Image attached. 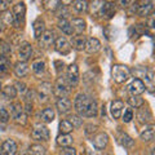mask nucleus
Listing matches in <instances>:
<instances>
[{
  "instance_id": "6",
  "label": "nucleus",
  "mask_w": 155,
  "mask_h": 155,
  "mask_svg": "<svg viewBox=\"0 0 155 155\" xmlns=\"http://www.w3.org/2000/svg\"><path fill=\"white\" fill-rule=\"evenodd\" d=\"M25 14H26V7L23 3H18L14 5L13 8V17H14V23L16 26H19L21 22H23L25 19Z\"/></svg>"
},
{
  "instance_id": "32",
  "label": "nucleus",
  "mask_w": 155,
  "mask_h": 155,
  "mask_svg": "<svg viewBox=\"0 0 155 155\" xmlns=\"http://www.w3.org/2000/svg\"><path fill=\"white\" fill-rule=\"evenodd\" d=\"M119 142L122 143L124 147H132V146H133V140L130 138L128 134H125V133H122V134H120Z\"/></svg>"
},
{
  "instance_id": "49",
  "label": "nucleus",
  "mask_w": 155,
  "mask_h": 155,
  "mask_svg": "<svg viewBox=\"0 0 155 155\" xmlns=\"http://www.w3.org/2000/svg\"><path fill=\"white\" fill-rule=\"evenodd\" d=\"M25 111H26V114H31V113H32V105H31L30 102H27V104H26V109H25Z\"/></svg>"
},
{
  "instance_id": "8",
  "label": "nucleus",
  "mask_w": 155,
  "mask_h": 155,
  "mask_svg": "<svg viewBox=\"0 0 155 155\" xmlns=\"http://www.w3.org/2000/svg\"><path fill=\"white\" fill-rule=\"evenodd\" d=\"M54 41H56V38L52 31H44V34L39 38V45L43 49H48Z\"/></svg>"
},
{
  "instance_id": "7",
  "label": "nucleus",
  "mask_w": 155,
  "mask_h": 155,
  "mask_svg": "<svg viewBox=\"0 0 155 155\" xmlns=\"http://www.w3.org/2000/svg\"><path fill=\"white\" fill-rule=\"evenodd\" d=\"M69 92H70L69 85L66 84V80L60 78L54 85V96L58 97V98H65V97L69 94Z\"/></svg>"
},
{
  "instance_id": "50",
  "label": "nucleus",
  "mask_w": 155,
  "mask_h": 155,
  "mask_svg": "<svg viewBox=\"0 0 155 155\" xmlns=\"http://www.w3.org/2000/svg\"><path fill=\"white\" fill-rule=\"evenodd\" d=\"M151 155H155V149H153V151H151Z\"/></svg>"
},
{
  "instance_id": "21",
  "label": "nucleus",
  "mask_w": 155,
  "mask_h": 155,
  "mask_svg": "<svg viewBox=\"0 0 155 155\" xmlns=\"http://www.w3.org/2000/svg\"><path fill=\"white\" fill-rule=\"evenodd\" d=\"M123 107H124V104L122 101H114V102L111 104V109H110L111 115H113L115 119H119L120 116H122Z\"/></svg>"
},
{
  "instance_id": "9",
  "label": "nucleus",
  "mask_w": 155,
  "mask_h": 155,
  "mask_svg": "<svg viewBox=\"0 0 155 155\" xmlns=\"http://www.w3.org/2000/svg\"><path fill=\"white\" fill-rule=\"evenodd\" d=\"M67 81H69V85H76L78 81H79V67L75 64L70 65L67 67Z\"/></svg>"
},
{
  "instance_id": "38",
  "label": "nucleus",
  "mask_w": 155,
  "mask_h": 155,
  "mask_svg": "<svg viewBox=\"0 0 155 155\" xmlns=\"http://www.w3.org/2000/svg\"><path fill=\"white\" fill-rule=\"evenodd\" d=\"M30 153L32 155H45V149L40 145H32L30 147Z\"/></svg>"
},
{
  "instance_id": "24",
  "label": "nucleus",
  "mask_w": 155,
  "mask_h": 155,
  "mask_svg": "<svg viewBox=\"0 0 155 155\" xmlns=\"http://www.w3.org/2000/svg\"><path fill=\"white\" fill-rule=\"evenodd\" d=\"M44 21H43V19H36L35 22H34V35H35V38H40L43 34H44Z\"/></svg>"
},
{
  "instance_id": "14",
  "label": "nucleus",
  "mask_w": 155,
  "mask_h": 155,
  "mask_svg": "<svg viewBox=\"0 0 155 155\" xmlns=\"http://www.w3.org/2000/svg\"><path fill=\"white\" fill-rule=\"evenodd\" d=\"M140 136H141V138L146 142L155 141V124H149L146 128L142 129V132Z\"/></svg>"
},
{
  "instance_id": "5",
  "label": "nucleus",
  "mask_w": 155,
  "mask_h": 155,
  "mask_svg": "<svg viewBox=\"0 0 155 155\" xmlns=\"http://www.w3.org/2000/svg\"><path fill=\"white\" fill-rule=\"evenodd\" d=\"M31 137L35 141H47L49 138V129L43 124H35L31 132Z\"/></svg>"
},
{
  "instance_id": "3",
  "label": "nucleus",
  "mask_w": 155,
  "mask_h": 155,
  "mask_svg": "<svg viewBox=\"0 0 155 155\" xmlns=\"http://www.w3.org/2000/svg\"><path fill=\"white\" fill-rule=\"evenodd\" d=\"M111 76H113V79L116 83L122 84V83H125L130 78V71L124 65H114L113 69H111Z\"/></svg>"
},
{
  "instance_id": "18",
  "label": "nucleus",
  "mask_w": 155,
  "mask_h": 155,
  "mask_svg": "<svg viewBox=\"0 0 155 155\" xmlns=\"http://www.w3.org/2000/svg\"><path fill=\"white\" fill-rule=\"evenodd\" d=\"M32 54V47L28 44V43H25V44H22L21 48H19L18 51V56H19V60L22 62H26L28 58L31 57Z\"/></svg>"
},
{
  "instance_id": "1",
  "label": "nucleus",
  "mask_w": 155,
  "mask_h": 155,
  "mask_svg": "<svg viewBox=\"0 0 155 155\" xmlns=\"http://www.w3.org/2000/svg\"><path fill=\"white\" fill-rule=\"evenodd\" d=\"M75 110L79 113L80 115H84V116H88V118H92V116H96L97 115V102L92 98V97L87 96V94H78L76 98H75Z\"/></svg>"
},
{
  "instance_id": "41",
  "label": "nucleus",
  "mask_w": 155,
  "mask_h": 155,
  "mask_svg": "<svg viewBox=\"0 0 155 155\" xmlns=\"http://www.w3.org/2000/svg\"><path fill=\"white\" fill-rule=\"evenodd\" d=\"M8 120H9V113L4 107H0V122L7 123Z\"/></svg>"
},
{
  "instance_id": "48",
  "label": "nucleus",
  "mask_w": 155,
  "mask_h": 155,
  "mask_svg": "<svg viewBox=\"0 0 155 155\" xmlns=\"http://www.w3.org/2000/svg\"><path fill=\"white\" fill-rule=\"evenodd\" d=\"M11 5V2H0V11H5Z\"/></svg>"
},
{
  "instance_id": "47",
  "label": "nucleus",
  "mask_w": 155,
  "mask_h": 155,
  "mask_svg": "<svg viewBox=\"0 0 155 155\" xmlns=\"http://www.w3.org/2000/svg\"><path fill=\"white\" fill-rule=\"evenodd\" d=\"M17 87L18 88H16L19 93H25L26 92V84L25 83H21V81H19V83H17Z\"/></svg>"
},
{
  "instance_id": "44",
  "label": "nucleus",
  "mask_w": 155,
  "mask_h": 155,
  "mask_svg": "<svg viewBox=\"0 0 155 155\" xmlns=\"http://www.w3.org/2000/svg\"><path fill=\"white\" fill-rule=\"evenodd\" d=\"M132 119H133V113H132V110H130V109H128L124 113V115H123V120L125 123H129Z\"/></svg>"
},
{
  "instance_id": "29",
  "label": "nucleus",
  "mask_w": 155,
  "mask_h": 155,
  "mask_svg": "<svg viewBox=\"0 0 155 155\" xmlns=\"http://www.w3.org/2000/svg\"><path fill=\"white\" fill-rule=\"evenodd\" d=\"M104 4L105 2H92L91 5H88L91 8V13L92 14H101L104 9Z\"/></svg>"
},
{
  "instance_id": "37",
  "label": "nucleus",
  "mask_w": 155,
  "mask_h": 155,
  "mask_svg": "<svg viewBox=\"0 0 155 155\" xmlns=\"http://www.w3.org/2000/svg\"><path fill=\"white\" fill-rule=\"evenodd\" d=\"M9 70V61L8 58L2 54L0 56V72H7Z\"/></svg>"
},
{
  "instance_id": "45",
  "label": "nucleus",
  "mask_w": 155,
  "mask_h": 155,
  "mask_svg": "<svg viewBox=\"0 0 155 155\" xmlns=\"http://www.w3.org/2000/svg\"><path fill=\"white\" fill-rule=\"evenodd\" d=\"M61 155H76V150L74 147H65L64 150H61Z\"/></svg>"
},
{
  "instance_id": "2",
  "label": "nucleus",
  "mask_w": 155,
  "mask_h": 155,
  "mask_svg": "<svg viewBox=\"0 0 155 155\" xmlns=\"http://www.w3.org/2000/svg\"><path fill=\"white\" fill-rule=\"evenodd\" d=\"M133 75L136 78H141L142 83L145 84V88L149 91H155V72L146 69V67H134L133 69Z\"/></svg>"
},
{
  "instance_id": "42",
  "label": "nucleus",
  "mask_w": 155,
  "mask_h": 155,
  "mask_svg": "<svg viewBox=\"0 0 155 155\" xmlns=\"http://www.w3.org/2000/svg\"><path fill=\"white\" fill-rule=\"evenodd\" d=\"M44 4H45L47 9H52V11H56V9H58L61 7L60 2H44Z\"/></svg>"
},
{
  "instance_id": "19",
  "label": "nucleus",
  "mask_w": 155,
  "mask_h": 155,
  "mask_svg": "<svg viewBox=\"0 0 155 155\" xmlns=\"http://www.w3.org/2000/svg\"><path fill=\"white\" fill-rule=\"evenodd\" d=\"M70 23H71L72 31H75L78 35H81L83 31L85 30V21L84 19H81V18H74Z\"/></svg>"
},
{
  "instance_id": "31",
  "label": "nucleus",
  "mask_w": 155,
  "mask_h": 155,
  "mask_svg": "<svg viewBox=\"0 0 155 155\" xmlns=\"http://www.w3.org/2000/svg\"><path fill=\"white\" fill-rule=\"evenodd\" d=\"M72 129H74V127H72V124L69 122V120H62V122L60 123V132H61V134H69Z\"/></svg>"
},
{
  "instance_id": "39",
  "label": "nucleus",
  "mask_w": 155,
  "mask_h": 155,
  "mask_svg": "<svg viewBox=\"0 0 155 155\" xmlns=\"http://www.w3.org/2000/svg\"><path fill=\"white\" fill-rule=\"evenodd\" d=\"M2 19L4 22L7 23V25H16V23H14V17H13V13H11V12H5L2 16Z\"/></svg>"
},
{
  "instance_id": "36",
  "label": "nucleus",
  "mask_w": 155,
  "mask_h": 155,
  "mask_svg": "<svg viewBox=\"0 0 155 155\" xmlns=\"http://www.w3.org/2000/svg\"><path fill=\"white\" fill-rule=\"evenodd\" d=\"M128 104L130 106H134V107H141L143 105V100L140 98V97H136V96H132L128 98Z\"/></svg>"
},
{
  "instance_id": "26",
  "label": "nucleus",
  "mask_w": 155,
  "mask_h": 155,
  "mask_svg": "<svg viewBox=\"0 0 155 155\" xmlns=\"http://www.w3.org/2000/svg\"><path fill=\"white\" fill-rule=\"evenodd\" d=\"M41 122L44 123H51L53 119H54V111H53V109H44L41 111Z\"/></svg>"
},
{
  "instance_id": "4",
  "label": "nucleus",
  "mask_w": 155,
  "mask_h": 155,
  "mask_svg": "<svg viewBox=\"0 0 155 155\" xmlns=\"http://www.w3.org/2000/svg\"><path fill=\"white\" fill-rule=\"evenodd\" d=\"M11 114H12L13 120L17 124H22V125L26 124V122H27V115H26L25 111H23L22 106L19 105V104H12L11 105Z\"/></svg>"
},
{
  "instance_id": "20",
  "label": "nucleus",
  "mask_w": 155,
  "mask_h": 155,
  "mask_svg": "<svg viewBox=\"0 0 155 155\" xmlns=\"http://www.w3.org/2000/svg\"><path fill=\"white\" fill-rule=\"evenodd\" d=\"M57 109L61 114H67L71 110V101L69 98H60L57 101Z\"/></svg>"
},
{
  "instance_id": "17",
  "label": "nucleus",
  "mask_w": 155,
  "mask_h": 155,
  "mask_svg": "<svg viewBox=\"0 0 155 155\" xmlns=\"http://www.w3.org/2000/svg\"><path fill=\"white\" fill-rule=\"evenodd\" d=\"M51 93H52V85L49 83H41L39 85V98H40L41 102L48 101Z\"/></svg>"
},
{
  "instance_id": "22",
  "label": "nucleus",
  "mask_w": 155,
  "mask_h": 155,
  "mask_svg": "<svg viewBox=\"0 0 155 155\" xmlns=\"http://www.w3.org/2000/svg\"><path fill=\"white\" fill-rule=\"evenodd\" d=\"M28 72V65L26 62H18L14 66V74H16L18 78H23L26 76Z\"/></svg>"
},
{
  "instance_id": "10",
  "label": "nucleus",
  "mask_w": 155,
  "mask_h": 155,
  "mask_svg": "<svg viewBox=\"0 0 155 155\" xmlns=\"http://www.w3.org/2000/svg\"><path fill=\"white\" fill-rule=\"evenodd\" d=\"M145 89H146V88H145V84L142 83L141 79H134L132 83L128 85V91H129V93L132 96L142 94L145 92Z\"/></svg>"
},
{
  "instance_id": "11",
  "label": "nucleus",
  "mask_w": 155,
  "mask_h": 155,
  "mask_svg": "<svg viewBox=\"0 0 155 155\" xmlns=\"http://www.w3.org/2000/svg\"><path fill=\"white\" fill-rule=\"evenodd\" d=\"M17 143L14 140H5L2 145V155H16Z\"/></svg>"
},
{
  "instance_id": "51",
  "label": "nucleus",
  "mask_w": 155,
  "mask_h": 155,
  "mask_svg": "<svg viewBox=\"0 0 155 155\" xmlns=\"http://www.w3.org/2000/svg\"><path fill=\"white\" fill-rule=\"evenodd\" d=\"M0 91H2V83H0Z\"/></svg>"
},
{
  "instance_id": "30",
  "label": "nucleus",
  "mask_w": 155,
  "mask_h": 155,
  "mask_svg": "<svg viewBox=\"0 0 155 155\" xmlns=\"http://www.w3.org/2000/svg\"><path fill=\"white\" fill-rule=\"evenodd\" d=\"M58 27H60V30L64 31L66 35H71V34H72L71 23L67 21V19H61V21L58 22Z\"/></svg>"
},
{
  "instance_id": "40",
  "label": "nucleus",
  "mask_w": 155,
  "mask_h": 155,
  "mask_svg": "<svg viewBox=\"0 0 155 155\" xmlns=\"http://www.w3.org/2000/svg\"><path fill=\"white\" fill-rule=\"evenodd\" d=\"M69 119H70L69 122L72 124V127H76V128H78V127H80L81 123H83L81 118H80V116H78V115H71Z\"/></svg>"
},
{
  "instance_id": "16",
  "label": "nucleus",
  "mask_w": 155,
  "mask_h": 155,
  "mask_svg": "<svg viewBox=\"0 0 155 155\" xmlns=\"http://www.w3.org/2000/svg\"><path fill=\"white\" fill-rule=\"evenodd\" d=\"M137 119H138L140 123L146 124V123L151 122L153 116H151V113H150V110L147 107H143V106H141V107L138 109V111H137Z\"/></svg>"
},
{
  "instance_id": "46",
  "label": "nucleus",
  "mask_w": 155,
  "mask_h": 155,
  "mask_svg": "<svg viewBox=\"0 0 155 155\" xmlns=\"http://www.w3.org/2000/svg\"><path fill=\"white\" fill-rule=\"evenodd\" d=\"M147 26L150 28H155V13H151L147 18Z\"/></svg>"
},
{
  "instance_id": "12",
  "label": "nucleus",
  "mask_w": 155,
  "mask_h": 155,
  "mask_svg": "<svg viewBox=\"0 0 155 155\" xmlns=\"http://www.w3.org/2000/svg\"><path fill=\"white\" fill-rule=\"evenodd\" d=\"M54 45H56V51L58 53H61V54H69L71 51L70 43L67 41L65 38H58L54 41Z\"/></svg>"
},
{
  "instance_id": "52",
  "label": "nucleus",
  "mask_w": 155,
  "mask_h": 155,
  "mask_svg": "<svg viewBox=\"0 0 155 155\" xmlns=\"http://www.w3.org/2000/svg\"><path fill=\"white\" fill-rule=\"evenodd\" d=\"M0 155H2V150H0Z\"/></svg>"
},
{
  "instance_id": "13",
  "label": "nucleus",
  "mask_w": 155,
  "mask_h": 155,
  "mask_svg": "<svg viewBox=\"0 0 155 155\" xmlns=\"http://www.w3.org/2000/svg\"><path fill=\"white\" fill-rule=\"evenodd\" d=\"M92 142H93V146L96 149L101 150V149L106 147V145H107V142H109V137H107V134L102 132V133L96 134L93 137V140H92Z\"/></svg>"
},
{
  "instance_id": "34",
  "label": "nucleus",
  "mask_w": 155,
  "mask_h": 155,
  "mask_svg": "<svg viewBox=\"0 0 155 155\" xmlns=\"http://www.w3.org/2000/svg\"><path fill=\"white\" fill-rule=\"evenodd\" d=\"M3 93L8 98H14L17 96V89L13 85H7L5 88H3Z\"/></svg>"
},
{
  "instance_id": "28",
  "label": "nucleus",
  "mask_w": 155,
  "mask_h": 155,
  "mask_svg": "<svg viewBox=\"0 0 155 155\" xmlns=\"http://www.w3.org/2000/svg\"><path fill=\"white\" fill-rule=\"evenodd\" d=\"M85 43H87V40H85L84 36L78 35L74 38V40H72V45H74V48L78 51H83L85 48Z\"/></svg>"
},
{
  "instance_id": "15",
  "label": "nucleus",
  "mask_w": 155,
  "mask_h": 155,
  "mask_svg": "<svg viewBox=\"0 0 155 155\" xmlns=\"http://www.w3.org/2000/svg\"><path fill=\"white\" fill-rule=\"evenodd\" d=\"M84 49H85L87 53H89V54H92V53H96V52H98L101 49V43H100L98 39L91 38V39L87 40Z\"/></svg>"
},
{
  "instance_id": "43",
  "label": "nucleus",
  "mask_w": 155,
  "mask_h": 155,
  "mask_svg": "<svg viewBox=\"0 0 155 155\" xmlns=\"http://www.w3.org/2000/svg\"><path fill=\"white\" fill-rule=\"evenodd\" d=\"M69 16V11H67V9L62 5V7H60L58 8V12H57V17H60V18H62L64 17V19H65V17H67Z\"/></svg>"
},
{
  "instance_id": "23",
  "label": "nucleus",
  "mask_w": 155,
  "mask_h": 155,
  "mask_svg": "<svg viewBox=\"0 0 155 155\" xmlns=\"http://www.w3.org/2000/svg\"><path fill=\"white\" fill-rule=\"evenodd\" d=\"M151 11H153V4H151V2H145V3H142L141 5H138V9H137V12H138V14L141 17H146V16H149V14H151Z\"/></svg>"
},
{
  "instance_id": "35",
  "label": "nucleus",
  "mask_w": 155,
  "mask_h": 155,
  "mask_svg": "<svg viewBox=\"0 0 155 155\" xmlns=\"http://www.w3.org/2000/svg\"><path fill=\"white\" fill-rule=\"evenodd\" d=\"M102 13L105 14V16H107V17H113V14H114V3H105Z\"/></svg>"
},
{
  "instance_id": "25",
  "label": "nucleus",
  "mask_w": 155,
  "mask_h": 155,
  "mask_svg": "<svg viewBox=\"0 0 155 155\" xmlns=\"http://www.w3.org/2000/svg\"><path fill=\"white\" fill-rule=\"evenodd\" d=\"M57 143L62 147H69L72 143V137L69 134H60L57 137Z\"/></svg>"
},
{
  "instance_id": "27",
  "label": "nucleus",
  "mask_w": 155,
  "mask_h": 155,
  "mask_svg": "<svg viewBox=\"0 0 155 155\" xmlns=\"http://www.w3.org/2000/svg\"><path fill=\"white\" fill-rule=\"evenodd\" d=\"M32 71L35 72V74H43V72L45 71V62L43 60H36L32 62Z\"/></svg>"
},
{
  "instance_id": "33",
  "label": "nucleus",
  "mask_w": 155,
  "mask_h": 155,
  "mask_svg": "<svg viewBox=\"0 0 155 155\" xmlns=\"http://www.w3.org/2000/svg\"><path fill=\"white\" fill-rule=\"evenodd\" d=\"M72 7L76 12H85L87 9H88V3L87 2H81V0H76V2L72 3Z\"/></svg>"
}]
</instances>
